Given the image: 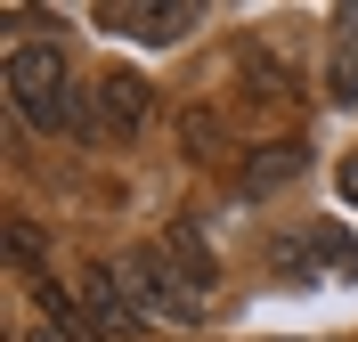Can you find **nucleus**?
<instances>
[{
  "label": "nucleus",
  "instance_id": "8",
  "mask_svg": "<svg viewBox=\"0 0 358 342\" xmlns=\"http://www.w3.org/2000/svg\"><path fill=\"white\" fill-rule=\"evenodd\" d=\"M163 252H171V261H179L187 277H196V285H212V245H203V228H196V220H171Z\"/></svg>",
  "mask_w": 358,
  "mask_h": 342
},
{
  "label": "nucleus",
  "instance_id": "10",
  "mask_svg": "<svg viewBox=\"0 0 358 342\" xmlns=\"http://www.w3.org/2000/svg\"><path fill=\"white\" fill-rule=\"evenodd\" d=\"M334 24L350 33V49H358V0H350V8H334Z\"/></svg>",
  "mask_w": 358,
  "mask_h": 342
},
{
  "label": "nucleus",
  "instance_id": "5",
  "mask_svg": "<svg viewBox=\"0 0 358 342\" xmlns=\"http://www.w3.org/2000/svg\"><path fill=\"white\" fill-rule=\"evenodd\" d=\"M82 318L98 342H122L138 326V301L122 294V277H114V261H98V269H82Z\"/></svg>",
  "mask_w": 358,
  "mask_h": 342
},
{
  "label": "nucleus",
  "instance_id": "2",
  "mask_svg": "<svg viewBox=\"0 0 358 342\" xmlns=\"http://www.w3.org/2000/svg\"><path fill=\"white\" fill-rule=\"evenodd\" d=\"M114 277H122V294L138 301V318H163V326H196L203 318V285L179 269L163 245H131L114 261Z\"/></svg>",
  "mask_w": 358,
  "mask_h": 342
},
{
  "label": "nucleus",
  "instance_id": "3",
  "mask_svg": "<svg viewBox=\"0 0 358 342\" xmlns=\"http://www.w3.org/2000/svg\"><path fill=\"white\" fill-rule=\"evenodd\" d=\"M268 261L285 277H317V269H342V277H358V252H350V236L342 228H326V220H310V228H285L277 245H268Z\"/></svg>",
  "mask_w": 358,
  "mask_h": 342
},
{
  "label": "nucleus",
  "instance_id": "4",
  "mask_svg": "<svg viewBox=\"0 0 358 342\" xmlns=\"http://www.w3.org/2000/svg\"><path fill=\"white\" fill-rule=\"evenodd\" d=\"M98 24L163 49V41H187V33H196V8H187V0H122V8H98Z\"/></svg>",
  "mask_w": 358,
  "mask_h": 342
},
{
  "label": "nucleus",
  "instance_id": "7",
  "mask_svg": "<svg viewBox=\"0 0 358 342\" xmlns=\"http://www.w3.org/2000/svg\"><path fill=\"white\" fill-rule=\"evenodd\" d=\"M301 163H310V147H301V138H268V147H252V155H245L236 196H277V187L301 180Z\"/></svg>",
  "mask_w": 358,
  "mask_h": 342
},
{
  "label": "nucleus",
  "instance_id": "12",
  "mask_svg": "<svg viewBox=\"0 0 358 342\" xmlns=\"http://www.w3.org/2000/svg\"><path fill=\"white\" fill-rule=\"evenodd\" d=\"M24 342H73V334H57V326H33V334H24Z\"/></svg>",
  "mask_w": 358,
  "mask_h": 342
},
{
  "label": "nucleus",
  "instance_id": "9",
  "mask_svg": "<svg viewBox=\"0 0 358 342\" xmlns=\"http://www.w3.org/2000/svg\"><path fill=\"white\" fill-rule=\"evenodd\" d=\"M326 90H334V106H358V49H350V41L334 49V66H326Z\"/></svg>",
  "mask_w": 358,
  "mask_h": 342
},
{
  "label": "nucleus",
  "instance_id": "1",
  "mask_svg": "<svg viewBox=\"0 0 358 342\" xmlns=\"http://www.w3.org/2000/svg\"><path fill=\"white\" fill-rule=\"evenodd\" d=\"M8 98L33 131H90V114L73 106V73L57 41H17L8 49Z\"/></svg>",
  "mask_w": 358,
  "mask_h": 342
},
{
  "label": "nucleus",
  "instance_id": "11",
  "mask_svg": "<svg viewBox=\"0 0 358 342\" xmlns=\"http://www.w3.org/2000/svg\"><path fill=\"white\" fill-rule=\"evenodd\" d=\"M342 196H350V204H358V155L342 163Z\"/></svg>",
  "mask_w": 358,
  "mask_h": 342
},
{
  "label": "nucleus",
  "instance_id": "6",
  "mask_svg": "<svg viewBox=\"0 0 358 342\" xmlns=\"http://www.w3.org/2000/svg\"><path fill=\"white\" fill-rule=\"evenodd\" d=\"M138 122H147V82H138V73H98L90 131H98V138H131Z\"/></svg>",
  "mask_w": 358,
  "mask_h": 342
}]
</instances>
